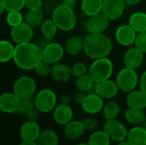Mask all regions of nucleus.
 <instances>
[{"mask_svg":"<svg viewBox=\"0 0 146 145\" xmlns=\"http://www.w3.org/2000/svg\"><path fill=\"white\" fill-rule=\"evenodd\" d=\"M117 145H132V144L128 142V140H127V139H124V140H122V141L118 142V143H117Z\"/></svg>","mask_w":146,"mask_h":145,"instance_id":"obj_50","label":"nucleus"},{"mask_svg":"<svg viewBox=\"0 0 146 145\" xmlns=\"http://www.w3.org/2000/svg\"><path fill=\"white\" fill-rule=\"evenodd\" d=\"M86 132L84 124L82 121L72 120L66 126H64L63 134L64 136L71 140H75L80 138Z\"/></svg>","mask_w":146,"mask_h":145,"instance_id":"obj_20","label":"nucleus"},{"mask_svg":"<svg viewBox=\"0 0 146 145\" xmlns=\"http://www.w3.org/2000/svg\"><path fill=\"white\" fill-rule=\"evenodd\" d=\"M114 72V65L110 59L103 57L95 59L89 67L88 73L95 83L110 79Z\"/></svg>","mask_w":146,"mask_h":145,"instance_id":"obj_4","label":"nucleus"},{"mask_svg":"<svg viewBox=\"0 0 146 145\" xmlns=\"http://www.w3.org/2000/svg\"><path fill=\"white\" fill-rule=\"evenodd\" d=\"M139 87L146 93V70L142 73L139 79Z\"/></svg>","mask_w":146,"mask_h":145,"instance_id":"obj_46","label":"nucleus"},{"mask_svg":"<svg viewBox=\"0 0 146 145\" xmlns=\"http://www.w3.org/2000/svg\"><path fill=\"white\" fill-rule=\"evenodd\" d=\"M86 97V94L85 92H82V91H78L74 95V102H75L77 104H80V105H81V103H82L83 101L85 100Z\"/></svg>","mask_w":146,"mask_h":145,"instance_id":"obj_45","label":"nucleus"},{"mask_svg":"<svg viewBox=\"0 0 146 145\" xmlns=\"http://www.w3.org/2000/svg\"><path fill=\"white\" fill-rule=\"evenodd\" d=\"M126 103L127 107L145 109L146 108V93L141 89H135L127 94Z\"/></svg>","mask_w":146,"mask_h":145,"instance_id":"obj_21","label":"nucleus"},{"mask_svg":"<svg viewBox=\"0 0 146 145\" xmlns=\"http://www.w3.org/2000/svg\"><path fill=\"white\" fill-rule=\"evenodd\" d=\"M95 82L89 75V73L77 78L75 86L78 91L85 93H92L95 86Z\"/></svg>","mask_w":146,"mask_h":145,"instance_id":"obj_30","label":"nucleus"},{"mask_svg":"<svg viewBox=\"0 0 146 145\" xmlns=\"http://www.w3.org/2000/svg\"><path fill=\"white\" fill-rule=\"evenodd\" d=\"M65 48L57 42H50L42 49L43 60L50 65L59 62L63 57Z\"/></svg>","mask_w":146,"mask_h":145,"instance_id":"obj_10","label":"nucleus"},{"mask_svg":"<svg viewBox=\"0 0 146 145\" xmlns=\"http://www.w3.org/2000/svg\"><path fill=\"white\" fill-rule=\"evenodd\" d=\"M144 59V53L137 47H132L125 52L123 61L126 68L137 69L142 65Z\"/></svg>","mask_w":146,"mask_h":145,"instance_id":"obj_19","label":"nucleus"},{"mask_svg":"<svg viewBox=\"0 0 146 145\" xmlns=\"http://www.w3.org/2000/svg\"><path fill=\"white\" fill-rule=\"evenodd\" d=\"M143 126H144V127H145V128L146 129V120H145V122L143 123Z\"/></svg>","mask_w":146,"mask_h":145,"instance_id":"obj_53","label":"nucleus"},{"mask_svg":"<svg viewBox=\"0 0 146 145\" xmlns=\"http://www.w3.org/2000/svg\"><path fill=\"white\" fill-rule=\"evenodd\" d=\"M110 141L111 139L104 130H96L89 136L87 143L89 145H110Z\"/></svg>","mask_w":146,"mask_h":145,"instance_id":"obj_33","label":"nucleus"},{"mask_svg":"<svg viewBox=\"0 0 146 145\" xmlns=\"http://www.w3.org/2000/svg\"><path fill=\"white\" fill-rule=\"evenodd\" d=\"M51 19L54 21L58 29L64 32L73 30L77 23V18L74 9L63 4H60L55 8Z\"/></svg>","mask_w":146,"mask_h":145,"instance_id":"obj_3","label":"nucleus"},{"mask_svg":"<svg viewBox=\"0 0 146 145\" xmlns=\"http://www.w3.org/2000/svg\"><path fill=\"white\" fill-rule=\"evenodd\" d=\"M73 98L72 96L68 93H63L60 96L58 102L60 104H64V105H69L72 102Z\"/></svg>","mask_w":146,"mask_h":145,"instance_id":"obj_44","label":"nucleus"},{"mask_svg":"<svg viewBox=\"0 0 146 145\" xmlns=\"http://www.w3.org/2000/svg\"><path fill=\"white\" fill-rule=\"evenodd\" d=\"M50 76L57 82H67L72 76L71 68L62 62L55 63L51 65Z\"/></svg>","mask_w":146,"mask_h":145,"instance_id":"obj_22","label":"nucleus"},{"mask_svg":"<svg viewBox=\"0 0 146 145\" xmlns=\"http://www.w3.org/2000/svg\"><path fill=\"white\" fill-rule=\"evenodd\" d=\"M103 0H82L80 9L84 15L90 17L102 12Z\"/></svg>","mask_w":146,"mask_h":145,"instance_id":"obj_26","label":"nucleus"},{"mask_svg":"<svg viewBox=\"0 0 146 145\" xmlns=\"http://www.w3.org/2000/svg\"><path fill=\"white\" fill-rule=\"evenodd\" d=\"M88 71H89V68L86 67V65L84 62H75L74 64H73L71 67L72 76L75 77L76 79L80 76L87 74Z\"/></svg>","mask_w":146,"mask_h":145,"instance_id":"obj_37","label":"nucleus"},{"mask_svg":"<svg viewBox=\"0 0 146 145\" xmlns=\"http://www.w3.org/2000/svg\"><path fill=\"white\" fill-rule=\"evenodd\" d=\"M24 20L27 24L34 27L38 26H41V24L44 21V15L41 10V9H28V11L24 16Z\"/></svg>","mask_w":146,"mask_h":145,"instance_id":"obj_31","label":"nucleus"},{"mask_svg":"<svg viewBox=\"0 0 146 145\" xmlns=\"http://www.w3.org/2000/svg\"><path fill=\"white\" fill-rule=\"evenodd\" d=\"M103 130L110 137L111 141H115L117 143L127 139L128 132L127 127L116 119L107 120L104 125Z\"/></svg>","mask_w":146,"mask_h":145,"instance_id":"obj_8","label":"nucleus"},{"mask_svg":"<svg viewBox=\"0 0 146 145\" xmlns=\"http://www.w3.org/2000/svg\"><path fill=\"white\" fill-rule=\"evenodd\" d=\"M115 82L121 91L129 93L135 90L138 84H139V79L136 69L126 67L121 69L117 73Z\"/></svg>","mask_w":146,"mask_h":145,"instance_id":"obj_5","label":"nucleus"},{"mask_svg":"<svg viewBox=\"0 0 146 145\" xmlns=\"http://www.w3.org/2000/svg\"><path fill=\"white\" fill-rule=\"evenodd\" d=\"M36 73L41 77H46L50 74L51 72V65L48 62L42 60L34 68Z\"/></svg>","mask_w":146,"mask_h":145,"instance_id":"obj_38","label":"nucleus"},{"mask_svg":"<svg viewBox=\"0 0 146 145\" xmlns=\"http://www.w3.org/2000/svg\"><path fill=\"white\" fill-rule=\"evenodd\" d=\"M82 121H83L86 132H92L96 131V129H97V127L98 126V121L96 119L92 118V117H87V118L84 119Z\"/></svg>","mask_w":146,"mask_h":145,"instance_id":"obj_41","label":"nucleus"},{"mask_svg":"<svg viewBox=\"0 0 146 145\" xmlns=\"http://www.w3.org/2000/svg\"><path fill=\"white\" fill-rule=\"evenodd\" d=\"M75 145H89L88 144V143H80V144H77Z\"/></svg>","mask_w":146,"mask_h":145,"instance_id":"obj_52","label":"nucleus"},{"mask_svg":"<svg viewBox=\"0 0 146 145\" xmlns=\"http://www.w3.org/2000/svg\"><path fill=\"white\" fill-rule=\"evenodd\" d=\"M135 47L141 50L144 54H146V31L139 32L135 40Z\"/></svg>","mask_w":146,"mask_h":145,"instance_id":"obj_40","label":"nucleus"},{"mask_svg":"<svg viewBox=\"0 0 146 145\" xmlns=\"http://www.w3.org/2000/svg\"><path fill=\"white\" fill-rule=\"evenodd\" d=\"M112 50L111 39L104 33H88L84 37V52L89 58L107 57Z\"/></svg>","mask_w":146,"mask_h":145,"instance_id":"obj_2","label":"nucleus"},{"mask_svg":"<svg viewBox=\"0 0 146 145\" xmlns=\"http://www.w3.org/2000/svg\"><path fill=\"white\" fill-rule=\"evenodd\" d=\"M127 139L132 145H146V129L143 126H133L128 130Z\"/></svg>","mask_w":146,"mask_h":145,"instance_id":"obj_23","label":"nucleus"},{"mask_svg":"<svg viewBox=\"0 0 146 145\" xmlns=\"http://www.w3.org/2000/svg\"><path fill=\"white\" fill-rule=\"evenodd\" d=\"M33 108H35L34 99L29 98V99L21 100V105H20V109H19V111H18L17 114L22 115H27L30 110H32Z\"/></svg>","mask_w":146,"mask_h":145,"instance_id":"obj_39","label":"nucleus"},{"mask_svg":"<svg viewBox=\"0 0 146 145\" xmlns=\"http://www.w3.org/2000/svg\"><path fill=\"white\" fill-rule=\"evenodd\" d=\"M119 91L120 90L115 81L107 79L99 83H96L93 92L97 93L104 99H111L118 94Z\"/></svg>","mask_w":146,"mask_h":145,"instance_id":"obj_17","label":"nucleus"},{"mask_svg":"<svg viewBox=\"0 0 146 145\" xmlns=\"http://www.w3.org/2000/svg\"><path fill=\"white\" fill-rule=\"evenodd\" d=\"M41 132L40 126L37 121H27L21 125L19 131V135L21 141L37 142Z\"/></svg>","mask_w":146,"mask_h":145,"instance_id":"obj_16","label":"nucleus"},{"mask_svg":"<svg viewBox=\"0 0 146 145\" xmlns=\"http://www.w3.org/2000/svg\"><path fill=\"white\" fill-rule=\"evenodd\" d=\"M33 36V26H31L26 21H23L18 26H13L10 31V37L16 44L29 43L32 40Z\"/></svg>","mask_w":146,"mask_h":145,"instance_id":"obj_12","label":"nucleus"},{"mask_svg":"<svg viewBox=\"0 0 146 145\" xmlns=\"http://www.w3.org/2000/svg\"><path fill=\"white\" fill-rule=\"evenodd\" d=\"M21 100L14 92H5L0 96V109L5 114L18 113Z\"/></svg>","mask_w":146,"mask_h":145,"instance_id":"obj_15","label":"nucleus"},{"mask_svg":"<svg viewBox=\"0 0 146 145\" xmlns=\"http://www.w3.org/2000/svg\"><path fill=\"white\" fill-rule=\"evenodd\" d=\"M13 60L20 69L33 70L43 60L42 49L31 42L16 44Z\"/></svg>","mask_w":146,"mask_h":145,"instance_id":"obj_1","label":"nucleus"},{"mask_svg":"<svg viewBox=\"0 0 146 145\" xmlns=\"http://www.w3.org/2000/svg\"><path fill=\"white\" fill-rule=\"evenodd\" d=\"M125 120L133 126H140L146 120L144 109L128 107L124 114Z\"/></svg>","mask_w":146,"mask_h":145,"instance_id":"obj_25","label":"nucleus"},{"mask_svg":"<svg viewBox=\"0 0 146 145\" xmlns=\"http://www.w3.org/2000/svg\"><path fill=\"white\" fill-rule=\"evenodd\" d=\"M125 8L124 0H103L102 12L110 21L120 19L125 11Z\"/></svg>","mask_w":146,"mask_h":145,"instance_id":"obj_11","label":"nucleus"},{"mask_svg":"<svg viewBox=\"0 0 146 145\" xmlns=\"http://www.w3.org/2000/svg\"><path fill=\"white\" fill-rule=\"evenodd\" d=\"M19 145H38L37 142H28V141H21Z\"/></svg>","mask_w":146,"mask_h":145,"instance_id":"obj_49","label":"nucleus"},{"mask_svg":"<svg viewBox=\"0 0 146 145\" xmlns=\"http://www.w3.org/2000/svg\"><path fill=\"white\" fill-rule=\"evenodd\" d=\"M37 144L38 145H59V136L52 129H45L41 132Z\"/></svg>","mask_w":146,"mask_h":145,"instance_id":"obj_28","label":"nucleus"},{"mask_svg":"<svg viewBox=\"0 0 146 145\" xmlns=\"http://www.w3.org/2000/svg\"><path fill=\"white\" fill-rule=\"evenodd\" d=\"M39 111L36 109V108H33L32 110H30L25 116L27 118V121H37L38 119V116H39Z\"/></svg>","mask_w":146,"mask_h":145,"instance_id":"obj_43","label":"nucleus"},{"mask_svg":"<svg viewBox=\"0 0 146 145\" xmlns=\"http://www.w3.org/2000/svg\"><path fill=\"white\" fill-rule=\"evenodd\" d=\"M104 106V98L97 93H88L81 103V108L88 115H97L103 111Z\"/></svg>","mask_w":146,"mask_h":145,"instance_id":"obj_14","label":"nucleus"},{"mask_svg":"<svg viewBox=\"0 0 146 145\" xmlns=\"http://www.w3.org/2000/svg\"><path fill=\"white\" fill-rule=\"evenodd\" d=\"M142 0H124L126 5H130V6H134L139 4Z\"/></svg>","mask_w":146,"mask_h":145,"instance_id":"obj_48","label":"nucleus"},{"mask_svg":"<svg viewBox=\"0 0 146 145\" xmlns=\"http://www.w3.org/2000/svg\"><path fill=\"white\" fill-rule=\"evenodd\" d=\"M60 2H61V4H63V5L68 6L72 9H74L77 5L78 0H60Z\"/></svg>","mask_w":146,"mask_h":145,"instance_id":"obj_47","label":"nucleus"},{"mask_svg":"<svg viewBox=\"0 0 146 145\" xmlns=\"http://www.w3.org/2000/svg\"><path fill=\"white\" fill-rule=\"evenodd\" d=\"M4 10H6V9H5V7L3 5V3L0 1V13L3 14L4 12Z\"/></svg>","mask_w":146,"mask_h":145,"instance_id":"obj_51","label":"nucleus"},{"mask_svg":"<svg viewBox=\"0 0 146 145\" xmlns=\"http://www.w3.org/2000/svg\"><path fill=\"white\" fill-rule=\"evenodd\" d=\"M57 30L58 27L52 19H46L41 24V33L47 41H50L55 38Z\"/></svg>","mask_w":146,"mask_h":145,"instance_id":"obj_32","label":"nucleus"},{"mask_svg":"<svg viewBox=\"0 0 146 145\" xmlns=\"http://www.w3.org/2000/svg\"><path fill=\"white\" fill-rule=\"evenodd\" d=\"M24 17L21 11H9L6 15V21L11 26H15L23 22Z\"/></svg>","mask_w":146,"mask_h":145,"instance_id":"obj_36","label":"nucleus"},{"mask_svg":"<svg viewBox=\"0 0 146 145\" xmlns=\"http://www.w3.org/2000/svg\"><path fill=\"white\" fill-rule=\"evenodd\" d=\"M15 46L8 41V40H1L0 42V62L2 63L8 62L14 58Z\"/></svg>","mask_w":146,"mask_h":145,"instance_id":"obj_29","label":"nucleus"},{"mask_svg":"<svg viewBox=\"0 0 146 145\" xmlns=\"http://www.w3.org/2000/svg\"><path fill=\"white\" fill-rule=\"evenodd\" d=\"M121 113V107L118 103L115 101H110L106 103L103 109V115L107 120L116 119Z\"/></svg>","mask_w":146,"mask_h":145,"instance_id":"obj_34","label":"nucleus"},{"mask_svg":"<svg viewBox=\"0 0 146 145\" xmlns=\"http://www.w3.org/2000/svg\"><path fill=\"white\" fill-rule=\"evenodd\" d=\"M26 7L28 9H39L42 7V0H25Z\"/></svg>","mask_w":146,"mask_h":145,"instance_id":"obj_42","label":"nucleus"},{"mask_svg":"<svg viewBox=\"0 0 146 145\" xmlns=\"http://www.w3.org/2000/svg\"><path fill=\"white\" fill-rule=\"evenodd\" d=\"M74 112L69 105L58 104L52 111V117L54 121L59 126H66L73 120Z\"/></svg>","mask_w":146,"mask_h":145,"instance_id":"obj_18","label":"nucleus"},{"mask_svg":"<svg viewBox=\"0 0 146 145\" xmlns=\"http://www.w3.org/2000/svg\"><path fill=\"white\" fill-rule=\"evenodd\" d=\"M138 32L129 25L125 24L118 26L115 31V40L122 46H130L135 43Z\"/></svg>","mask_w":146,"mask_h":145,"instance_id":"obj_13","label":"nucleus"},{"mask_svg":"<svg viewBox=\"0 0 146 145\" xmlns=\"http://www.w3.org/2000/svg\"><path fill=\"white\" fill-rule=\"evenodd\" d=\"M37 84L33 78L29 76H21L18 78L13 85V92L21 99L33 98L36 94Z\"/></svg>","mask_w":146,"mask_h":145,"instance_id":"obj_7","label":"nucleus"},{"mask_svg":"<svg viewBox=\"0 0 146 145\" xmlns=\"http://www.w3.org/2000/svg\"><path fill=\"white\" fill-rule=\"evenodd\" d=\"M65 51L70 56H77L84 51V38L80 35L70 37L65 43Z\"/></svg>","mask_w":146,"mask_h":145,"instance_id":"obj_24","label":"nucleus"},{"mask_svg":"<svg viewBox=\"0 0 146 145\" xmlns=\"http://www.w3.org/2000/svg\"><path fill=\"white\" fill-rule=\"evenodd\" d=\"M78 1H82V0H78Z\"/></svg>","mask_w":146,"mask_h":145,"instance_id":"obj_54","label":"nucleus"},{"mask_svg":"<svg viewBox=\"0 0 146 145\" xmlns=\"http://www.w3.org/2000/svg\"><path fill=\"white\" fill-rule=\"evenodd\" d=\"M110 19L103 13H98L88 17L85 23L88 33H104L110 26Z\"/></svg>","mask_w":146,"mask_h":145,"instance_id":"obj_9","label":"nucleus"},{"mask_svg":"<svg viewBox=\"0 0 146 145\" xmlns=\"http://www.w3.org/2000/svg\"><path fill=\"white\" fill-rule=\"evenodd\" d=\"M57 97L50 89H43L39 91L34 97L35 108L42 114L52 112L56 107Z\"/></svg>","mask_w":146,"mask_h":145,"instance_id":"obj_6","label":"nucleus"},{"mask_svg":"<svg viewBox=\"0 0 146 145\" xmlns=\"http://www.w3.org/2000/svg\"><path fill=\"white\" fill-rule=\"evenodd\" d=\"M7 11H21L25 6V0H0Z\"/></svg>","mask_w":146,"mask_h":145,"instance_id":"obj_35","label":"nucleus"},{"mask_svg":"<svg viewBox=\"0 0 146 145\" xmlns=\"http://www.w3.org/2000/svg\"><path fill=\"white\" fill-rule=\"evenodd\" d=\"M128 24L138 33L146 31V13L142 11L133 13L129 17Z\"/></svg>","mask_w":146,"mask_h":145,"instance_id":"obj_27","label":"nucleus"}]
</instances>
